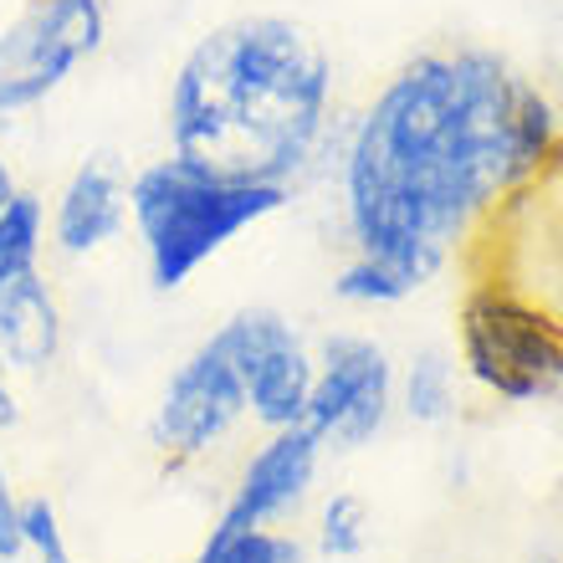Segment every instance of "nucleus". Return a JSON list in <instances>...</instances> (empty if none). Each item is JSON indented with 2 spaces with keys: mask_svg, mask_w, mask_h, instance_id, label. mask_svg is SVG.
<instances>
[{
  "mask_svg": "<svg viewBox=\"0 0 563 563\" xmlns=\"http://www.w3.org/2000/svg\"><path fill=\"white\" fill-rule=\"evenodd\" d=\"M287 185L221 179L179 154L144 164L129 179V221L144 241L148 282L159 292H179L210 256H221L241 231L287 210Z\"/></svg>",
  "mask_w": 563,
  "mask_h": 563,
  "instance_id": "7ed1b4c3",
  "label": "nucleus"
},
{
  "mask_svg": "<svg viewBox=\"0 0 563 563\" xmlns=\"http://www.w3.org/2000/svg\"><path fill=\"white\" fill-rule=\"evenodd\" d=\"M563 148L543 92L492 52H420L349 129L343 221L354 256L410 287L441 277L472 225Z\"/></svg>",
  "mask_w": 563,
  "mask_h": 563,
  "instance_id": "f257e3e1",
  "label": "nucleus"
},
{
  "mask_svg": "<svg viewBox=\"0 0 563 563\" xmlns=\"http://www.w3.org/2000/svg\"><path fill=\"white\" fill-rule=\"evenodd\" d=\"M369 507L358 492H333L323 507H318V549L328 559H358L369 549Z\"/></svg>",
  "mask_w": 563,
  "mask_h": 563,
  "instance_id": "4468645a",
  "label": "nucleus"
},
{
  "mask_svg": "<svg viewBox=\"0 0 563 563\" xmlns=\"http://www.w3.org/2000/svg\"><path fill=\"white\" fill-rule=\"evenodd\" d=\"M416 292L400 272H389L385 262H369V256H354L349 267L333 277V297L339 302H354V308H395Z\"/></svg>",
  "mask_w": 563,
  "mask_h": 563,
  "instance_id": "2eb2a0df",
  "label": "nucleus"
},
{
  "mask_svg": "<svg viewBox=\"0 0 563 563\" xmlns=\"http://www.w3.org/2000/svg\"><path fill=\"white\" fill-rule=\"evenodd\" d=\"M246 416V379L225 343L210 333L195 349L159 395V410L148 420V441L164 451V461H200L231 435Z\"/></svg>",
  "mask_w": 563,
  "mask_h": 563,
  "instance_id": "0eeeda50",
  "label": "nucleus"
},
{
  "mask_svg": "<svg viewBox=\"0 0 563 563\" xmlns=\"http://www.w3.org/2000/svg\"><path fill=\"white\" fill-rule=\"evenodd\" d=\"M108 36L103 0H31L0 31V119L46 103Z\"/></svg>",
  "mask_w": 563,
  "mask_h": 563,
  "instance_id": "39448f33",
  "label": "nucleus"
},
{
  "mask_svg": "<svg viewBox=\"0 0 563 563\" xmlns=\"http://www.w3.org/2000/svg\"><path fill=\"white\" fill-rule=\"evenodd\" d=\"M15 195H21V185H15V169L0 159V216H5V206H11Z\"/></svg>",
  "mask_w": 563,
  "mask_h": 563,
  "instance_id": "6ab92c4d",
  "label": "nucleus"
},
{
  "mask_svg": "<svg viewBox=\"0 0 563 563\" xmlns=\"http://www.w3.org/2000/svg\"><path fill=\"white\" fill-rule=\"evenodd\" d=\"M46 246V200L36 190H21L0 216V302L42 277Z\"/></svg>",
  "mask_w": 563,
  "mask_h": 563,
  "instance_id": "9b49d317",
  "label": "nucleus"
},
{
  "mask_svg": "<svg viewBox=\"0 0 563 563\" xmlns=\"http://www.w3.org/2000/svg\"><path fill=\"white\" fill-rule=\"evenodd\" d=\"M333 119V62L282 15H241L185 52L164 129L169 154L221 179L287 185L312 164Z\"/></svg>",
  "mask_w": 563,
  "mask_h": 563,
  "instance_id": "f03ea898",
  "label": "nucleus"
},
{
  "mask_svg": "<svg viewBox=\"0 0 563 563\" xmlns=\"http://www.w3.org/2000/svg\"><path fill=\"white\" fill-rule=\"evenodd\" d=\"M129 225V175L108 154H92L62 185L52 210V246L62 256H92Z\"/></svg>",
  "mask_w": 563,
  "mask_h": 563,
  "instance_id": "1a4fd4ad",
  "label": "nucleus"
},
{
  "mask_svg": "<svg viewBox=\"0 0 563 563\" xmlns=\"http://www.w3.org/2000/svg\"><path fill=\"white\" fill-rule=\"evenodd\" d=\"M206 543L221 553V563H308L302 538L277 533V528H241V522H231L225 512L216 518Z\"/></svg>",
  "mask_w": 563,
  "mask_h": 563,
  "instance_id": "ddd939ff",
  "label": "nucleus"
},
{
  "mask_svg": "<svg viewBox=\"0 0 563 563\" xmlns=\"http://www.w3.org/2000/svg\"><path fill=\"white\" fill-rule=\"evenodd\" d=\"M21 497H15L11 476L0 466V563H15L21 559Z\"/></svg>",
  "mask_w": 563,
  "mask_h": 563,
  "instance_id": "f3484780",
  "label": "nucleus"
},
{
  "mask_svg": "<svg viewBox=\"0 0 563 563\" xmlns=\"http://www.w3.org/2000/svg\"><path fill=\"white\" fill-rule=\"evenodd\" d=\"M461 358L497 400H538L563 385V328L507 287H476L461 308Z\"/></svg>",
  "mask_w": 563,
  "mask_h": 563,
  "instance_id": "20e7f679",
  "label": "nucleus"
},
{
  "mask_svg": "<svg viewBox=\"0 0 563 563\" xmlns=\"http://www.w3.org/2000/svg\"><path fill=\"white\" fill-rule=\"evenodd\" d=\"M543 563H553V559H543Z\"/></svg>",
  "mask_w": 563,
  "mask_h": 563,
  "instance_id": "aec40b11",
  "label": "nucleus"
},
{
  "mask_svg": "<svg viewBox=\"0 0 563 563\" xmlns=\"http://www.w3.org/2000/svg\"><path fill=\"white\" fill-rule=\"evenodd\" d=\"M21 549L36 563H77L52 497H21Z\"/></svg>",
  "mask_w": 563,
  "mask_h": 563,
  "instance_id": "dca6fc26",
  "label": "nucleus"
},
{
  "mask_svg": "<svg viewBox=\"0 0 563 563\" xmlns=\"http://www.w3.org/2000/svg\"><path fill=\"white\" fill-rule=\"evenodd\" d=\"M15 426H21V400H15V389H11V364L0 354V435Z\"/></svg>",
  "mask_w": 563,
  "mask_h": 563,
  "instance_id": "a211bd4d",
  "label": "nucleus"
},
{
  "mask_svg": "<svg viewBox=\"0 0 563 563\" xmlns=\"http://www.w3.org/2000/svg\"><path fill=\"white\" fill-rule=\"evenodd\" d=\"M400 410L416 426H445V420L456 416V364H451L445 349H420L405 364Z\"/></svg>",
  "mask_w": 563,
  "mask_h": 563,
  "instance_id": "f8f14e48",
  "label": "nucleus"
},
{
  "mask_svg": "<svg viewBox=\"0 0 563 563\" xmlns=\"http://www.w3.org/2000/svg\"><path fill=\"white\" fill-rule=\"evenodd\" d=\"M312 374H318V358L308 354V343L297 339V328L287 323L241 374L246 379V416L262 430L302 426L312 400Z\"/></svg>",
  "mask_w": 563,
  "mask_h": 563,
  "instance_id": "9d476101",
  "label": "nucleus"
},
{
  "mask_svg": "<svg viewBox=\"0 0 563 563\" xmlns=\"http://www.w3.org/2000/svg\"><path fill=\"white\" fill-rule=\"evenodd\" d=\"M559 328H563V323H559Z\"/></svg>",
  "mask_w": 563,
  "mask_h": 563,
  "instance_id": "412c9836",
  "label": "nucleus"
},
{
  "mask_svg": "<svg viewBox=\"0 0 563 563\" xmlns=\"http://www.w3.org/2000/svg\"><path fill=\"white\" fill-rule=\"evenodd\" d=\"M395 410V364L364 333H328L302 426L333 451H364Z\"/></svg>",
  "mask_w": 563,
  "mask_h": 563,
  "instance_id": "423d86ee",
  "label": "nucleus"
},
{
  "mask_svg": "<svg viewBox=\"0 0 563 563\" xmlns=\"http://www.w3.org/2000/svg\"><path fill=\"white\" fill-rule=\"evenodd\" d=\"M318 461H323V441L308 426L267 430V441L252 451L231 503H225V518L241 528H272V522L292 518L318 482Z\"/></svg>",
  "mask_w": 563,
  "mask_h": 563,
  "instance_id": "6e6552de",
  "label": "nucleus"
}]
</instances>
